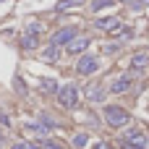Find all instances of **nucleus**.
<instances>
[{
	"label": "nucleus",
	"mask_w": 149,
	"mask_h": 149,
	"mask_svg": "<svg viewBox=\"0 0 149 149\" xmlns=\"http://www.w3.org/2000/svg\"><path fill=\"white\" fill-rule=\"evenodd\" d=\"M102 115H105V120H107L113 128L128 126V120H131L128 110H126V107H120V105H105V107H102Z\"/></svg>",
	"instance_id": "nucleus-1"
},
{
	"label": "nucleus",
	"mask_w": 149,
	"mask_h": 149,
	"mask_svg": "<svg viewBox=\"0 0 149 149\" xmlns=\"http://www.w3.org/2000/svg\"><path fill=\"white\" fill-rule=\"evenodd\" d=\"M58 102H60V107L73 110V107L79 105V89H76V84H65V86H60V89H58Z\"/></svg>",
	"instance_id": "nucleus-2"
},
{
	"label": "nucleus",
	"mask_w": 149,
	"mask_h": 149,
	"mask_svg": "<svg viewBox=\"0 0 149 149\" xmlns=\"http://www.w3.org/2000/svg\"><path fill=\"white\" fill-rule=\"evenodd\" d=\"M76 34H79V31H76V26H60V29L50 37V47H58V50H60V47H65Z\"/></svg>",
	"instance_id": "nucleus-3"
},
{
	"label": "nucleus",
	"mask_w": 149,
	"mask_h": 149,
	"mask_svg": "<svg viewBox=\"0 0 149 149\" xmlns=\"http://www.w3.org/2000/svg\"><path fill=\"white\" fill-rule=\"evenodd\" d=\"M97 68H100V60H97L94 55H81L79 63H76V73H79V76H92Z\"/></svg>",
	"instance_id": "nucleus-4"
},
{
	"label": "nucleus",
	"mask_w": 149,
	"mask_h": 149,
	"mask_svg": "<svg viewBox=\"0 0 149 149\" xmlns=\"http://www.w3.org/2000/svg\"><path fill=\"white\" fill-rule=\"evenodd\" d=\"M89 47V37L86 34H76L68 45H65V52H71V55H79V52H84Z\"/></svg>",
	"instance_id": "nucleus-5"
},
{
	"label": "nucleus",
	"mask_w": 149,
	"mask_h": 149,
	"mask_svg": "<svg viewBox=\"0 0 149 149\" xmlns=\"http://www.w3.org/2000/svg\"><path fill=\"white\" fill-rule=\"evenodd\" d=\"M128 65H131L134 71H144L149 65V52H134L131 60H128Z\"/></svg>",
	"instance_id": "nucleus-6"
},
{
	"label": "nucleus",
	"mask_w": 149,
	"mask_h": 149,
	"mask_svg": "<svg viewBox=\"0 0 149 149\" xmlns=\"http://www.w3.org/2000/svg\"><path fill=\"white\" fill-rule=\"evenodd\" d=\"M131 76H118L113 84H110V92H115V94H123V92H128L131 89Z\"/></svg>",
	"instance_id": "nucleus-7"
},
{
	"label": "nucleus",
	"mask_w": 149,
	"mask_h": 149,
	"mask_svg": "<svg viewBox=\"0 0 149 149\" xmlns=\"http://www.w3.org/2000/svg\"><path fill=\"white\" fill-rule=\"evenodd\" d=\"M86 97H89L92 102H102V100H105V89H102V84H89V86H86Z\"/></svg>",
	"instance_id": "nucleus-8"
},
{
	"label": "nucleus",
	"mask_w": 149,
	"mask_h": 149,
	"mask_svg": "<svg viewBox=\"0 0 149 149\" xmlns=\"http://www.w3.org/2000/svg\"><path fill=\"white\" fill-rule=\"evenodd\" d=\"M126 141H128V144H136V147H141V149H147V136H144V134H141V131H128V134H126Z\"/></svg>",
	"instance_id": "nucleus-9"
},
{
	"label": "nucleus",
	"mask_w": 149,
	"mask_h": 149,
	"mask_svg": "<svg viewBox=\"0 0 149 149\" xmlns=\"http://www.w3.org/2000/svg\"><path fill=\"white\" fill-rule=\"evenodd\" d=\"M37 45H39V34H24L21 37V47L24 50H37Z\"/></svg>",
	"instance_id": "nucleus-10"
},
{
	"label": "nucleus",
	"mask_w": 149,
	"mask_h": 149,
	"mask_svg": "<svg viewBox=\"0 0 149 149\" xmlns=\"http://www.w3.org/2000/svg\"><path fill=\"white\" fill-rule=\"evenodd\" d=\"M58 89H60V86H58L55 79H42V92H45V94H58Z\"/></svg>",
	"instance_id": "nucleus-11"
},
{
	"label": "nucleus",
	"mask_w": 149,
	"mask_h": 149,
	"mask_svg": "<svg viewBox=\"0 0 149 149\" xmlns=\"http://www.w3.org/2000/svg\"><path fill=\"white\" fill-rule=\"evenodd\" d=\"M42 60H45V63H55V60H58V47H50V45H47V50H45Z\"/></svg>",
	"instance_id": "nucleus-12"
},
{
	"label": "nucleus",
	"mask_w": 149,
	"mask_h": 149,
	"mask_svg": "<svg viewBox=\"0 0 149 149\" xmlns=\"http://www.w3.org/2000/svg\"><path fill=\"white\" fill-rule=\"evenodd\" d=\"M115 5V0H92V10H102V8H110Z\"/></svg>",
	"instance_id": "nucleus-13"
},
{
	"label": "nucleus",
	"mask_w": 149,
	"mask_h": 149,
	"mask_svg": "<svg viewBox=\"0 0 149 149\" xmlns=\"http://www.w3.org/2000/svg\"><path fill=\"white\" fill-rule=\"evenodd\" d=\"M86 144H89V136H86V134H76V136H73V147L84 149Z\"/></svg>",
	"instance_id": "nucleus-14"
},
{
	"label": "nucleus",
	"mask_w": 149,
	"mask_h": 149,
	"mask_svg": "<svg viewBox=\"0 0 149 149\" xmlns=\"http://www.w3.org/2000/svg\"><path fill=\"white\" fill-rule=\"evenodd\" d=\"M81 0H60L58 5H55V10H68V8H73V5H79Z\"/></svg>",
	"instance_id": "nucleus-15"
},
{
	"label": "nucleus",
	"mask_w": 149,
	"mask_h": 149,
	"mask_svg": "<svg viewBox=\"0 0 149 149\" xmlns=\"http://www.w3.org/2000/svg\"><path fill=\"white\" fill-rule=\"evenodd\" d=\"M39 31H42V24H39V21H29L26 34H39Z\"/></svg>",
	"instance_id": "nucleus-16"
},
{
	"label": "nucleus",
	"mask_w": 149,
	"mask_h": 149,
	"mask_svg": "<svg viewBox=\"0 0 149 149\" xmlns=\"http://www.w3.org/2000/svg\"><path fill=\"white\" fill-rule=\"evenodd\" d=\"M13 149H42V147H37V144H29V141H16V144H13Z\"/></svg>",
	"instance_id": "nucleus-17"
},
{
	"label": "nucleus",
	"mask_w": 149,
	"mask_h": 149,
	"mask_svg": "<svg viewBox=\"0 0 149 149\" xmlns=\"http://www.w3.org/2000/svg\"><path fill=\"white\" fill-rule=\"evenodd\" d=\"M120 50V42H110V45H105V52L107 55H113V52H118Z\"/></svg>",
	"instance_id": "nucleus-18"
},
{
	"label": "nucleus",
	"mask_w": 149,
	"mask_h": 149,
	"mask_svg": "<svg viewBox=\"0 0 149 149\" xmlns=\"http://www.w3.org/2000/svg\"><path fill=\"white\" fill-rule=\"evenodd\" d=\"M42 149H65V147H60L55 141H42Z\"/></svg>",
	"instance_id": "nucleus-19"
},
{
	"label": "nucleus",
	"mask_w": 149,
	"mask_h": 149,
	"mask_svg": "<svg viewBox=\"0 0 149 149\" xmlns=\"http://www.w3.org/2000/svg\"><path fill=\"white\" fill-rule=\"evenodd\" d=\"M0 123H3V126H10V120H8V115H3V113H0Z\"/></svg>",
	"instance_id": "nucleus-20"
},
{
	"label": "nucleus",
	"mask_w": 149,
	"mask_h": 149,
	"mask_svg": "<svg viewBox=\"0 0 149 149\" xmlns=\"http://www.w3.org/2000/svg\"><path fill=\"white\" fill-rule=\"evenodd\" d=\"M123 149H141V147H136V144H128V141H126V144H123Z\"/></svg>",
	"instance_id": "nucleus-21"
},
{
	"label": "nucleus",
	"mask_w": 149,
	"mask_h": 149,
	"mask_svg": "<svg viewBox=\"0 0 149 149\" xmlns=\"http://www.w3.org/2000/svg\"><path fill=\"white\" fill-rule=\"evenodd\" d=\"M94 149H113V147H107V144H102V141H100V144H94Z\"/></svg>",
	"instance_id": "nucleus-22"
},
{
	"label": "nucleus",
	"mask_w": 149,
	"mask_h": 149,
	"mask_svg": "<svg viewBox=\"0 0 149 149\" xmlns=\"http://www.w3.org/2000/svg\"><path fill=\"white\" fill-rule=\"evenodd\" d=\"M120 3H136V0H120Z\"/></svg>",
	"instance_id": "nucleus-23"
},
{
	"label": "nucleus",
	"mask_w": 149,
	"mask_h": 149,
	"mask_svg": "<svg viewBox=\"0 0 149 149\" xmlns=\"http://www.w3.org/2000/svg\"><path fill=\"white\" fill-rule=\"evenodd\" d=\"M0 136H3V128H0Z\"/></svg>",
	"instance_id": "nucleus-24"
}]
</instances>
